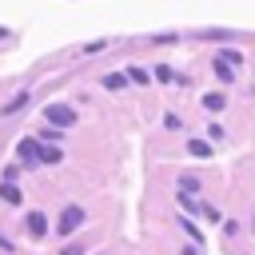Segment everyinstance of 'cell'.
<instances>
[{
	"label": "cell",
	"mask_w": 255,
	"mask_h": 255,
	"mask_svg": "<svg viewBox=\"0 0 255 255\" xmlns=\"http://www.w3.org/2000/svg\"><path fill=\"white\" fill-rule=\"evenodd\" d=\"M40 151H44V147H40L36 139H20V159H28V163H36V159H40Z\"/></svg>",
	"instance_id": "obj_4"
},
{
	"label": "cell",
	"mask_w": 255,
	"mask_h": 255,
	"mask_svg": "<svg viewBox=\"0 0 255 255\" xmlns=\"http://www.w3.org/2000/svg\"><path fill=\"white\" fill-rule=\"evenodd\" d=\"M219 60H223V64H239V60H243V52H235V48H223V52H219Z\"/></svg>",
	"instance_id": "obj_12"
},
{
	"label": "cell",
	"mask_w": 255,
	"mask_h": 255,
	"mask_svg": "<svg viewBox=\"0 0 255 255\" xmlns=\"http://www.w3.org/2000/svg\"><path fill=\"white\" fill-rule=\"evenodd\" d=\"M0 199H4V203H20V187L4 183V187H0Z\"/></svg>",
	"instance_id": "obj_10"
},
{
	"label": "cell",
	"mask_w": 255,
	"mask_h": 255,
	"mask_svg": "<svg viewBox=\"0 0 255 255\" xmlns=\"http://www.w3.org/2000/svg\"><path fill=\"white\" fill-rule=\"evenodd\" d=\"M215 76H219L223 84H235V72H231V64H223L219 56H215Z\"/></svg>",
	"instance_id": "obj_5"
},
{
	"label": "cell",
	"mask_w": 255,
	"mask_h": 255,
	"mask_svg": "<svg viewBox=\"0 0 255 255\" xmlns=\"http://www.w3.org/2000/svg\"><path fill=\"white\" fill-rule=\"evenodd\" d=\"M60 255H84V247H80V243H68V247L60 251Z\"/></svg>",
	"instance_id": "obj_16"
},
{
	"label": "cell",
	"mask_w": 255,
	"mask_h": 255,
	"mask_svg": "<svg viewBox=\"0 0 255 255\" xmlns=\"http://www.w3.org/2000/svg\"><path fill=\"white\" fill-rule=\"evenodd\" d=\"M44 120L56 124V128H72L80 116H76V108H68V104H48V108H44Z\"/></svg>",
	"instance_id": "obj_1"
},
{
	"label": "cell",
	"mask_w": 255,
	"mask_h": 255,
	"mask_svg": "<svg viewBox=\"0 0 255 255\" xmlns=\"http://www.w3.org/2000/svg\"><path fill=\"white\" fill-rule=\"evenodd\" d=\"M223 104H227V100H223V92H207V96H203V108H207V112H219Z\"/></svg>",
	"instance_id": "obj_7"
},
{
	"label": "cell",
	"mask_w": 255,
	"mask_h": 255,
	"mask_svg": "<svg viewBox=\"0 0 255 255\" xmlns=\"http://www.w3.org/2000/svg\"><path fill=\"white\" fill-rule=\"evenodd\" d=\"M187 151H191L195 159H207V155H211V147H207L203 139H191V143H187Z\"/></svg>",
	"instance_id": "obj_8"
},
{
	"label": "cell",
	"mask_w": 255,
	"mask_h": 255,
	"mask_svg": "<svg viewBox=\"0 0 255 255\" xmlns=\"http://www.w3.org/2000/svg\"><path fill=\"white\" fill-rule=\"evenodd\" d=\"M155 80H159V84H171V80H175V72H171V68H159V72H155Z\"/></svg>",
	"instance_id": "obj_15"
},
{
	"label": "cell",
	"mask_w": 255,
	"mask_h": 255,
	"mask_svg": "<svg viewBox=\"0 0 255 255\" xmlns=\"http://www.w3.org/2000/svg\"><path fill=\"white\" fill-rule=\"evenodd\" d=\"M100 48H108V40H92V44H84L80 52H84V56H92V52H100Z\"/></svg>",
	"instance_id": "obj_13"
},
{
	"label": "cell",
	"mask_w": 255,
	"mask_h": 255,
	"mask_svg": "<svg viewBox=\"0 0 255 255\" xmlns=\"http://www.w3.org/2000/svg\"><path fill=\"white\" fill-rule=\"evenodd\" d=\"M40 159H44V163H60V159H64V151H60V147H44V151H40Z\"/></svg>",
	"instance_id": "obj_11"
},
{
	"label": "cell",
	"mask_w": 255,
	"mask_h": 255,
	"mask_svg": "<svg viewBox=\"0 0 255 255\" xmlns=\"http://www.w3.org/2000/svg\"><path fill=\"white\" fill-rule=\"evenodd\" d=\"M80 223H84V207H76V203H72V207H64V211H60V223H56V227H60V235H72Z\"/></svg>",
	"instance_id": "obj_2"
},
{
	"label": "cell",
	"mask_w": 255,
	"mask_h": 255,
	"mask_svg": "<svg viewBox=\"0 0 255 255\" xmlns=\"http://www.w3.org/2000/svg\"><path fill=\"white\" fill-rule=\"evenodd\" d=\"M0 251H12V243H8V239H4V235H0Z\"/></svg>",
	"instance_id": "obj_17"
},
{
	"label": "cell",
	"mask_w": 255,
	"mask_h": 255,
	"mask_svg": "<svg viewBox=\"0 0 255 255\" xmlns=\"http://www.w3.org/2000/svg\"><path fill=\"white\" fill-rule=\"evenodd\" d=\"M24 227H28V235H32V239H44V235H48V219H44V211H28Z\"/></svg>",
	"instance_id": "obj_3"
},
{
	"label": "cell",
	"mask_w": 255,
	"mask_h": 255,
	"mask_svg": "<svg viewBox=\"0 0 255 255\" xmlns=\"http://www.w3.org/2000/svg\"><path fill=\"white\" fill-rule=\"evenodd\" d=\"M128 80H135V84H147V72H143V68H128Z\"/></svg>",
	"instance_id": "obj_14"
},
{
	"label": "cell",
	"mask_w": 255,
	"mask_h": 255,
	"mask_svg": "<svg viewBox=\"0 0 255 255\" xmlns=\"http://www.w3.org/2000/svg\"><path fill=\"white\" fill-rule=\"evenodd\" d=\"M24 104H28V92H20L16 100H8V104H4V116H12V112H20Z\"/></svg>",
	"instance_id": "obj_9"
},
{
	"label": "cell",
	"mask_w": 255,
	"mask_h": 255,
	"mask_svg": "<svg viewBox=\"0 0 255 255\" xmlns=\"http://www.w3.org/2000/svg\"><path fill=\"white\" fill-rule=\"evenodd\" d=\"M104 88H108V92H120V88H128V76L112 72V76H104Z\"/></svg>",
	"instance_id": "obj_6"
}]
</instances>
